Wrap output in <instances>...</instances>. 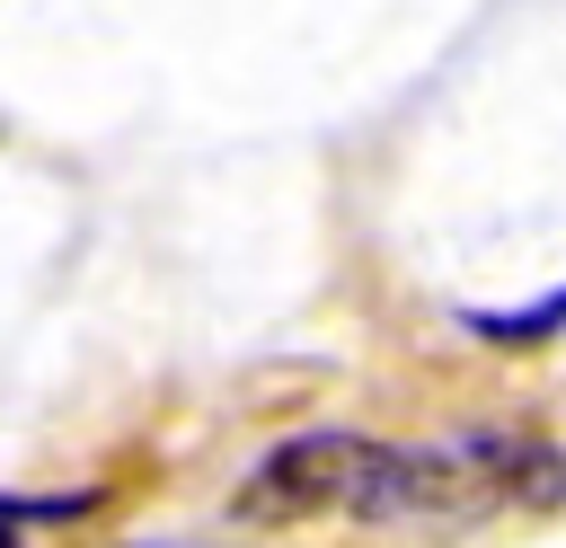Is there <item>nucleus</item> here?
Here are the masks:
<instances>
[{
    "label": "nucleus",
    "mask_w": 566,
    "mask_h": 548,
    "mask_svg": "<svg viewBox=\"0 0 566 548\" xmlns=\"http://www.w3.org/2000/svg\"><path fill=\"white\" fill-rule=\"evenodd\" d=\"M522 504H566V451L531 433H451V442L398 451L389 521H486Z\"/></svg>",
    "instance_id": "nucleus-1"
},
{
    "label": "nucleus",
    "mask_w": 566,
    "mask_h": 548,
    "mask_svg": "<svg viewBox=\"0 0 566 548\" xmlns=\"http://www.w3.org/2000/svg\"><path fill=\"white\" fill-rule=\"evenodd\" d=\"M389 504H398V451L371 442V433H292L230 495L239 521H310V513L389 521Z\"/></svg>",
    "instance_id": "nucleus-2"
},
{
    "label": "nucleus",
    "mask_w": 566,
    "mask_h": 548,
    "mask_svg": "<svg viewBox=\"0 0 566 548\" xmlns=\"http://www.w3.org/2000/svg\"><path fill=\"white\" fill-rule=\"evenodd\" d=\"M469 327H478L486 345H531V336H557V327H566V283H557V292H539V301H522V309H469Z\"/></svg>",
    "instance_id": "nucleus-3"
},
{
    "label": "nucleus",
    "mask_w": 566,
    "mask_h": 548,
    "mask_svg": "<svg viewBox=\"0 0 566 548\" xmlns=\"http://www.w3.org/2000/svg\"><path fill=\"white\" fill-rule=\"evenodd\" d=\"M0 548H18V513L9 504H0Z\"/></svg>",
    "instance_id": "nucleus-4"
},
{
    "label": "nucleus",
    "mask_w": 566,
    "mask_h": 548,
    "mask_svg": "<svg viewBox=\"0 0 566 548\" xmlns=\"http://www.w3.org/2000/svg\"><path fill=\"white\" fill-rule=\"evenodd\" d=\"M142 548H159V539H142Z\"/></svg>",
    "instance_id": "nucleus-5"
}]
</instances>
